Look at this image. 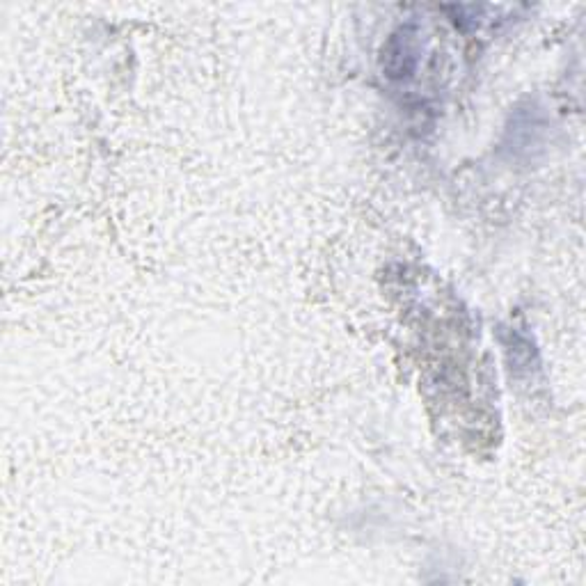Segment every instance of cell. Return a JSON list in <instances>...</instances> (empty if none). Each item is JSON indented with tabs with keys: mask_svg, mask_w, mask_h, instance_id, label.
Returning a JSON list of instances; mask_svg holds the SVG:
<instances>
[{
	"mask_svg": "<svg viewBox=\"0 0 586 586\" xmlns=\"http://www.w3.org/2000/svg\"><path fill=\"white\" fill-rule=\"evenodd\" d=\"M417 62L415 55V35H410L408 30H399L397 35L390 39L385 49L383 67L390 78H408L413 74Z\"/></svg>",
	"mask_w": 586,
	"mask_h": 586,
	"instance_id": "obj_1",
	"label": "cell"
}]
</instances>
